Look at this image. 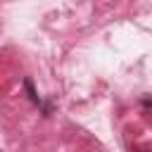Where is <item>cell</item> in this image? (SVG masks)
Here are the masks:
<instances>
[]
</instances>
